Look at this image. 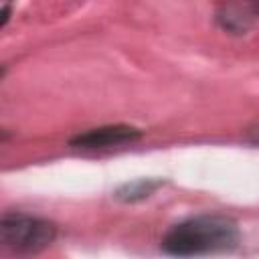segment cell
I'll list each match as a JSON object with an SVG mask.
<instances>
[{"label": "cell", "mask_w": 259, "mask_h": 259, "mask_svg": "<svg viewBox=\"0 0 259 259\" xmlns=\"http://www.w3.org/2000/svg\"><path fill=\"white\" fill-rule=\"evenodd\" d=\"M142 138V130L125 123H113V125H99L91 127L83 134H77L71 138L73 148H85V150H95V148H109V146H121V144H132Z\"/></svg>", "instance_id": "obj_3"}, {"label": "cell", "mask_w": 259, "mask_h": 259, "mask_svg": "<svg viewBox=\"0 0 259 259\" xmlns=\"http://www.w3.org/2000/svg\"><path fill=\"white\" fill-rule=\"evenodd\" d=\"M55 237L57 227L51 221L22 212H6L0 219V241L14 253H38L47 249Z\"/></svg>", "instance_id": "obj_2"}, {"label": "cell", "mask_w": 259, "mask_h": 259, "mask_svg": "<svg viewBox=\"0 0 259 259\" xmlns=\"http://www.w3.org/2000/svg\"><path fill=\"white\" fill-rule=\"evenodd\" d=\"M245 140H247L249 144H253V146L259 148V121L247 127V132H245Z\"/></svg>", "instance_id": "obj_5"}, {"label": "cell", "mask_w": 259, "mask_h": 259, "mask_svg": "<svg viewBox=\"0 0 259 259\" xmlns=\"http://www.w3.org/2000/svg\"><path fill=\"white\" fill-rule=\"evenodd\" d=\"M239 243V227L225 214H198L174 225L162 239L170 255L192 257L231 251Z\"/></svg>", "instance_id": "obj_1"}, {"label": "cell", "mask_w": 259, "mask_h": 259, "mask_svg": "<svg viewBox=\"0 0 259 259\" xmlns=\"http://www.w3.org/2000/svg\"><path fill=\"white\" fill-rule=\"evenodd\" d=\"M162 186V180H156V178H138V180H132V182H125L121 184L113 196L119 200V202H138V200H144L148 196L154 194L156 188Z\"/></svg>", "instance_id": "obj_4"}]
</instances>
